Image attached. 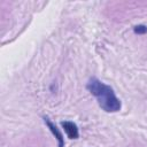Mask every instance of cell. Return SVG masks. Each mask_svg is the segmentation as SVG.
<instances>
[{
  "instance_id": "4",
  "label": "cell",
  "mask_w": 147,
  "mask_h": 147,
  "mask_svg": "<svg viewBox=\"0 0 147 147\" xmlns=\"http://www.w3.org/2000/svg\"><path fill=\"white\" fill-rule=\"evenodd\" d=\"M133 31H134V33H137V34H145V33H147V26L140 24V25L134 26Z\"/></svg>"
},
{
  "instance_id": "2",
  "label": "cell",
  "mask_w": 147,
  "mask_h": 147,
  "mask_svg": "<svg viewBox=\"0 0 147 147\" xmlns=\"http://www.w3.org/2000/svg\"><path fill=\"white\" fill-rule=\"evenodd\" d=\"M61 125H62V127H63V130H64V132L69 139H78L79 130H78V126L74 122L63 121V122H61Z\"/></svg>"
},
{
  "instance_id": "3",
  "label": "cell",
  "mask_w": 147,
  "mask_h": 147,
  "mask_svg": "<svg viewBox=\"0 0 147 147\" xmlns=\"http://www.w3.org/2000/svg\"><path fill=\"white\" fill-rule=\"evenodd\" d=\"M44 121H45L46 125L48 126V129L51 130V132H52V133L54 134V137L56 138V140H57V147H64V139H63V136H62V133L60 132V130L56 127V125L53 124V123L49 121L48 117H44Z\"/></svg>"
},
{
  "instance_id": "1",
  "label": "cell",
  "mask_w": 147,
  "mask_h": 147,
  "mask_svg": "<svg viewBox=\"0 0 147 147\" xmlns=\"http://www.w3.org/2000/svg\"><path fill=\"white\" fill-rule=\"evenodd\" d=\"M86 88L90 91L92 95L96 98L98 103L102 110L107 113H116L121 109V101L116 96L113 87L102 83L96 77L90 78V80L86 84Z\"/></svg>"
}]
</instances>
